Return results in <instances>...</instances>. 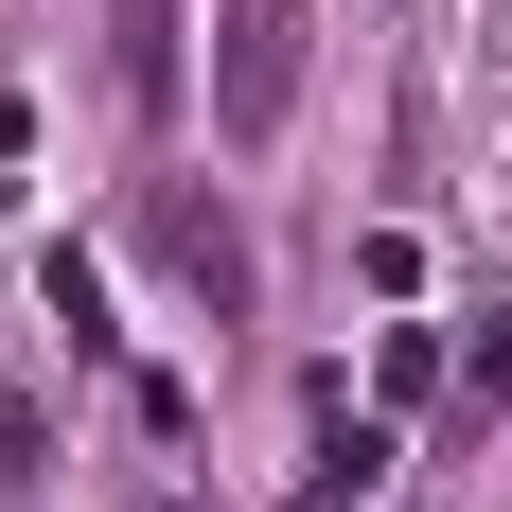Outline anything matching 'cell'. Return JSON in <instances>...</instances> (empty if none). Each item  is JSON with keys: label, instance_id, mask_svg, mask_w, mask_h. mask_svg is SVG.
<instances>
[{"label": "cell", "instance_id": "2", "mask_svg": "<svg viewBox=\"0 0 512 512\" xmlns=\"http://www.w3.org/2000/svg\"><path fill=\"white\" fill-rule=\"evenodd\" d=\"M142 248L177 265L195 301H248V230H230V212H212V195H177V177H159V195H142Z\"/></svg>", "mask_w": 512, "mask_h": 512}, {"label": "cell", "instance_id": "3", "mask_svg": "<svg viewBox=\"0 0 512 512\" xmlns=\"http://www.w3.org/2000/svg\"><path fill=\"white\" fill-rule=\"evenodd\" d=\"M106 89L142 106V124L177 106V0H106Z\"/></svg>", "mask_w": 512, "mask_h": 512}, {"label": "cell", "instance_id": "1", "mask_svg": "<svg viewBox=\"0 0 512 512\" xmlns=\"http://www.w3.org/2000/svg\"><path fill=\"white\" fill-rule=\"evenodd\" d=\"M301 0H212V124L230 142H283V106H301Z\"/></svg>", "mask_w": 512, "mask_h": 512}, {"label": "cell", "instance_id": "4", "mask_svg": "<svg viewBox=\"0 0 512 512\" xmlns=\"http://www.w3.org/2000/svg\"><path fill=\"white\" fill-rule=\"evenodd\" d=\"M36 477H53V407H36V389H0V495H36Z\"/></svg>", "mask_w": 512, "mask_h": 512}]
</instances>
